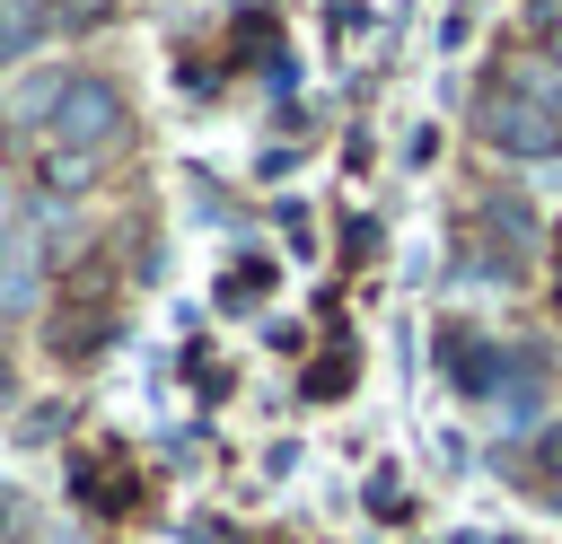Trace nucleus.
Listing matches in <instances>:
<instances>
[{
  "label": "nucleus",
  "instance_id": "f257e3e1",
  "mask_svg": "<svg viewBox=\"0 0 562 544\" xmlns=\"http://www.w3.org/2000/svg\"><path fill=\"white\" fill-rule=\"evenodd\" d=\"M123 140H132V105H123V88L97 79V70H79V79L61 88L53 123L35 132V149H70V158H114Z\"/></svg>",
  "mask_w": 562,
  "mask_h": 544
},
{
  "label": "nucleus",
  "instance_id": "f03ea898",
  "mask_svg": "<svg viewBox=\"0 0 562 544\" xmlns=\"http://www.w3.org/2000/svg\"><path fill=\"white\" fill-rule=\"evenodd\" d=\"M474 132H483V149L527 158V167H553V158H562V123H553L544 105H527L509 79H492V88L474 97Z\"/></svg>",
  "mask_w": 562,
  "mask_h": 544
},
{
  "label": "nucleus",
  "instance_id": "7ed1b4c3",
  "mask_svg": "<svg viewBox=\"0 0 562 544\" xmlns=\"http://www.w3.org/2000/svg\"><path fill=\"white\" fill-rule=\"evenodd\" d=\"M70 79H79L70 61H44V70H26V79H9V88H0V123L35 140V132L53 123V105H61V88H70Z\"/></svg>",
  "mask_w": 562,
  "mask_h": 544
},
{
  "label": "nucleus",
  "instance_id": "20e7f679",
  "mask_svg": "<svg viewBox=\"0 0 562 544\" xmlns=\"http://www.w3.org/2000/svg\"><path fill=\"white\" fill-rule=\"evenodd\" d=\"M474 228L501 246V263H509V272H518V263H527V246H536V211H527V193H483Z\"/></svg>",
  "mask_w": 562,
  "mask_h": 544
},
{
  "label": "nucleus",
  "instance_id": "39448f33",
  "mask_svg": "<svg viewBox=\"0 0 562 544\" xmlns=\"http://www.w3.org/2000/svg\"><path fill=\"white\" fill-rule=\"evenodd\" d=\"M501 79H509V88H518L527 105H544V114L562 123V61H553V53H518V61L501 70Z\"/></svg>",
  "mask_w": 562,
  "mask_h": 544
},
{
  "label": "nucleus",
  "instance_id": "423d86ee",
  "mask_svg": "<svg viewBox=\"0 0 562 544\" xmlns=\"http://www.w3.org/2000/svg\"><path fill=\"white\" fill-rule=\"evenodd\" d=\"M35 35H53V0H0V61H26Z\"/></svg>",
  "mask_w": 562,
  "mask_h": 544
},
{
  "label": "nucleus",
  "instance_id": "0eeeda50",
  "mask_svg": "<svg viewBox=\"0 0 562 544\" xmlns=\"http://www.w3.org/2000/svg\"><path fill=\"white\" fill-rule=\"evenodd\" d=\"M35 184H44V193H88V184H105V158H70V149H35Z\"/></svg>",
  "mask_w": 562,
  "mask_h": 544
},
{
  "label": "nucleus",
  "instance_id": "6e6552de",
  "mask_svg": "<svg viewBox=\"0 0 562 544\" xmlns=\"http://www.w3.org/2000/svg\"><path fill=\"white\" fill-rule=\"evenodd\" d=\"M97 333H114V316H97V307H61V316H53V351H61V360H88Z\"/></svg>",
  "mask_w": 562,
  "mask_h": 544
},
{
  "label": "nucleus",
  "instance_id": "1a4fd4ad",
  "mask_svg": "<svg viewBox=\"0 0 562 544\" xmlns=\"http://www.w3.org/2000/svg\"><path fill=\"white\" fill-rule=\"evenodd\" d=\"M263 290H272V263H263V254H246V263L220 281V307H255Z\"/></svg>",
  "mask_w": 562,
  "mask_h": 544
},
{
  "label": "nucleus",
  "instance_id": "9d476101",
  "mask_svg": "<svg viewBox=\"0 0 562 544\" xmlns=\"http://www.w3.org/2000/svg\"><path fill=\"white\" fill-rule=\"evenodd\" d=\"M123 0H53V35H97Z\"/></svg>",
  "mask_w": 562,
  "mask_h": 544
},
{
  "label": "nucleus",
  "instance_id": "9b49d317",
  "mask_svg": "<svg viewBox=\"0 0 562 544\" xmlns=\"http://www.w3.org/2000/svg\"><path fill=\"white\" fill-rule=\"evenodd\" d=\"M527 26L553 44V61H562V0H527Z\"/></svg>",
  "mask_w": 562,
  "mask_h": 544
},
{
  "label": "nucleus",
  "instance_id": "f8f14e48",
  "mask_svg": "<svg viewBox=\"0 0 562 544\" xmlns=\"http://www.w3.org/2000/svg\"><path fill=\"white\" fill-rule=\"evenodd\" d=\"M369 509H378V518H404L413 500H404V483H395V474H378V483H369Z\"/></svg>",
  "mask_w": 562,
  "mask_h": 544
},
{
  "label": "nucleus",
  "instance_id": "ddd939ff",
  "mask_svg": "<svg viewBox=\"0 0 562 544\" xmlns=\"http://www.w3.org/2000/svg\"><path fill=\"white\" fill-rule=\"evenodd\" d=\"M536 465H544V491L562 500V430H544V439H536Z\"/></svg>",
  "mask_w": 562,
  "mask_h": 544
},
{
  "label": "nucleus",
  "instance_id": "4468645a",
  "mask_svg": "<svg viewBox=\"0 0 562 544\" xmlns=\"http://www.w3.org/2000/svg\"><path fill=\"white\" fill-rule=\"evenodd\" d=\"M342 386H351V360H325V369L307 377V395H342Z\"/></svg>",
  "mask_w": 562,
  "mask_h": 544
},
{
  "label": "nucleus",
  "instance_id": "2eb2a0df",
  "mask_svg": "<svg viewBox=\"0 0 562 544\" xmlns=\"http://www.w3.org/2000/svg\"><path fill=\"white\" fill-rule=\"evenodd\" d=\"M553 307H562V237H553Z\"/></svg>",
  "mask_w": 562,
  "mask_h": 544
}]
</instances>
